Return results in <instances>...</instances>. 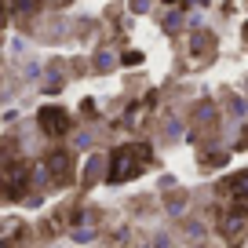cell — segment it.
I'll return each mask as SVG.
<instances>
[{
    "mask_svg": "<svg viewBox=\"0 0 248 248\" xmlns=\"http://www.w3.org/2000/svg\"><path fill=\"white\" fill-rule=\"evenodd\" d=\"M150 164V146L142 142H128V146H117L113 157H109V171L106 179L109 183H128V179L142 175V168Z\"/></svg>",
    "mask_w": 248,
    "mask_h": 248,
    "instance_id": "obj_1",
    "label": "cell"
},
{
    "mask_svg": "<svg viewBox=\"0 0 248 248\" xmlns=\"http://www.w3.org/2000/svg\"><path fill=\"white\" fill-rule=\"evenodd\" d=\"M26 183H30V164L26 161H11V164L0 168V190H4L8 197H22Z\"/></svg>",
    "mask_w": 248,
    "mask_h": 248,
    "instance_id": "obj_2",
    "label": "cell"
},
{
    "mask_svg": "<svg viewBox=\"0 0 248 248\" xmlns=\"http://www.w3.org/2000/svg\"><path fill=\"white\" fill-rule=\"evenodd\" d=\"M37 124H40L44 135H66L70 132V113H66L62 106H40Z\"/></svg>",
    "mask_w": 248,
    "mask_h": 248,
    "instance_id": "obj_3",
    "label": "cell"
},
{
    "mask_svg": "<svg viewBox=\"0 0 248 248\" xmlns=\"http://www.w3.org/2000/svg\"><path fill=\"white\" fill-rule=\"evenodd\" d=\"M219 194H223L230 204L248 208V171H233L230 179H223V183H219Z\"/></svg>",
    "mask_w": 248,
    "mask_h": 248,
    "instance_id": "obj_4",
    "label": "cell"
},
{
    "mask_svg": "<svg viewBox=\"0 0 248 248\" xmlns=\"http://www.w3.org/2000/svg\"><path fill=\"white\" fill-rule=\"evenodd\" d=\"M47 175H51L55 186H70L73 183V157L66 154V150H55V154L47 157Z\"/></svg>",
    "mask_w": 248,
    "mask_h": 248,
    "instance_id": "obj_5",
    "label": "cell"
},
{
    "mask_svg": "<svg viewBox=\"0 0 248 248\" xmlns=\"http://www.w3.org/2000/svg\"><path fill=\"white\" fill-rule=\"evenodd\" d=\"M40 0H15V11H33Z\"/></svg>",
    "mask_w": 248,
    "mask_h": 248,
    "instance_id": "obj_6",
    "label": "cell"
},
{
    "mask_svg": "<svg viewBox=\"0 0 248 248\" xmlns=\"http://www.w3.org/2000/svg\"><path fill=\"white\" fill-rule=\"evenodd\" d=\"M124 62H128V66H135V62H142V55H139V51H128V55H124Z\"/></svg>",
    "mask_w": 248,
    "mask_h": 248,
    "instance_id": "obj_7",
    "label": "cell"
},
{
    "mask_svg": "<svg viewBox=\"0 0 248 248\" xmlns=\"http://www.w3.org/2000/svg\"><path fill=\"white\" fill-rule=\"evenodd\" d=\"M8 22V4H4V0H0V26Z\"/></svg>",
    "mask_w": 248,
    "mask_h": 248,
    "instance_id": "obj_8",
    "label": "cell"
},
{
    "mask_svg": "<svg viewBox=\"0 0 248 248\" xmlns=\"http://www.w3.org/2000/svg\"><path fill=\"white\" fill-rule=\"evenodd\" d=\"M51 4H59V8H66V4H70V0H51Z\"/></svg>",
    "mask_w": 248,
    "mask_h": 248,
    "instance_id": "obj_9",
    "label": "cell"
},
{
    "mask_svg": "<svg viewBox=\"0 0 248 248\" xmlns=\"http://www.w3.org/2000/svg\"><path fill=\"white\" fill-rule=\"evenodd\" d=\"M164 4H183V0H164Z\"/></svg>",
    "mask_w": 248,
    "mask_h": 248,
    "instance_id": "obj_10",
    "label": "cell"
},
{
    "mask_svg": "<svg viewBox=\"0 0 248 248\" xmlns=\"http://www.w3.org/2000/svg\"><path fill=\"white\" fill-rule=\"evenodd\" d=\"M245 37H248V26H245Z\"/></svg>",
    "mask_w": 248,
    "mask_h": 248,
    "instance_id": "obj_11",
    "label": "cell"
}]
</instances>
